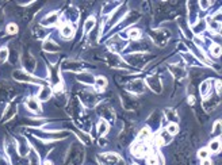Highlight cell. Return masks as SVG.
I'll use <instances>...</instances> for the list:
<instances>
[{"label": "cell", "instance_id": "1", "mask_svg": "<svg viewBox=\"0 0 222 165\" xmlns=\"http://www.w3.org/2000/svg\"><path fill=\"white\" fill-rule=\"evenodd\" d=\"M99 160L102 161V165H125L123 160L115 153H104L99 156Z\"/></svg>", "mask_w": 222, "mask_h": 165}, {"label": "cell", "instance_id": "2", "mask_svg": "<svg viewBox=\"0 0 222 165\" xmlns=\"http://www.w3.org/2000/svg\"><path fill=\"white\" fill-rule=\"evenodd\" d=\"M12 76L15 80H18V81H25V82H33V84H38V82H41L39 78H34V76H31V74H29V73H26V72H22V70H15L12 73Z\"/></svg>", "mask_w": 222, "mask_h": 165}, {"label": "cell", "instance_id": "3", "mask_svg": "<svg viewBox=\"0 0 222 165\" xmlns=\"http://www.w3.org/2000/svg\"><path fill=\"white\" fill-rule=\"evenodd\" d=\"M145 84H148V87L152 89L153 92H156V94H160L163 89V85H161V80H160L157 76H149L146 77V80L144 81Z\"/></svg>", "mask_w": 222, "mask_h": 165}, {"label": "cell", "instance_id": "4", "mask_svg": "<svg viewBox=\"0 0 222 165\" xmlns=\"http://www.w3.org/2000/svg\"><path fill=\"white\" fill-rule=\"evenodd\" d=\"M150 37H152L153 41L156 42V45L159 43L160 46H163V45H165L167 39L169 38V33H167V31H153V33H150Z\"/></svg>", "mask_w": 222, "mask_h": 165}, {"label": "cell", "instance_id": "5", "mask_svg": "<svg viewBox=\"0 0 222 165\" xmlns=\"http://www.w3.org/2000/svg\"><path fill=\"white\" fill-rule=\"evenodd\" d=\"M131 153L134 154L135 157H142V156H145V153H148V146H145L144 142L135 141V143H133V146H131Z\"/></svg>", "mask_w": 222, "mask_h": 165}, {"label": "cell", "instance_id": "6", "mask_svg": "<svg viewBox=\"0 0 222 165\" xmlns=\"http://www.w3.org/2000/svg\"><path fill=\"white\" fill-rule=\"evenodd\" d=\"M57 22H59V12L53 11V12L47 14L41 23H42V26H53V25H56Z\"/></svg>", "mask_w": 222, "mask_h": 165}, {"label": "cell", "instance_id": "7", "mask_svg": "<svg viewBox=\"0 0 222 165\" xmlns=\"http://www.w3.org/2000/svg\"><path fill=\"white\" fill-rule=\"evenodd\" d=\"M145 82L141 81V80H135V81H131L130 84H127V89L131 92H134V94H142L145 89Z\"/></svg>", "mask_w": 222, "mask_h": 165}, {"label": "cell", "instance_id": "8", "mask_svg": "<svg viewBox=\"0 0 222 165\" xmlns=\"http://www.w3.org/2000/svg\"><path fill=\"white\" fill-rule=\"evenodd\" d=\"M26 107L30 110V111H33V112H39L41 110V103L38 99H35V98H29L26 100Z\"/></svg>", "mask_w": 222, "mask_h": 165}, {"label": "cell", "instance_id": "9", "mask_svg": "<svg viewBox=\"0 0 222 165\" xmlns=\"http://www.w3.org/2000/svg\"><path fill=\"white\" fill-rule=\"evenodd\" d=\"M60 33H61V35H63L64 38H72V37L75 35V29L71 26V23H64V25L61 26Z\"/></svg>", "mask_w": 222, "mask_h": 165}, {"label": "cell", "instance_id": "10", "mask_svg": "<svg viewBox=\"0 0 222 165\" xmlns=\"http://www.w3.org/2000/svg\"><path fill=\"white\" fill-rule=\"evenodd\" d=\"M43 49H45V51H49V53H57L60 50V46L53 41L46 39L45 43H43Z\"/></svg>", "mask_w": 222, "mask_h": 165}, {"label": "cell", "instance_id": "11", "mask_svg": "<svg viewBox=\"0 0 222 165\" xmlns=\"http://www.w3.org/2000/svg\"><path fill=\"white\" fill-rule=\"evenodd\" d=\"M206 29H207V25L204 20H198V22H195V25L192 26L194 34H202L206 31Z\"/></svg>", "mask_w": 222, "mask_h": 165}, {"label": "cell", "instance_id": "12", "mask_svg": "<svg viewBox=\"0 0 222 165\" xmlns=\"http://www.w3.org/2000/svg\"><path fill=\"white\" fill-rule=\"evenodd\" d=\"M50 95H52V89L49 87H46V85H43V87H41L39 92H38V99L39 100H47V99L50 98Z\"/></svg>", "mask_w": 222, "mask_h": 165}, {"label": "cell", "instance_id": "13", "mask_svg": "<svg viewBox=\"0 0 222 165\" xmlns=\"http://www.w3.org/2000/svg\"><path fill=\"white\" fill-rule=\"evenodd\" d=\"M169 70L172 73V76H175L176 78H183L186 76V70L184 68H179L177 65H173V66H169Z\"/></svg>", "mask_w": 222, "mask_h": 165}, {"label": "cell", "instance_id": "14", "mask_svg": "<svg viewBox=\"0 0 222 165\" xmlns=\"http://www.w3.org/2000/svg\"><path fill=\"white\" fill-rule=\"evenodd\" d=\"M77 80L80 81V82H83V84L91 85V84H94V80H95V78L92 77L91 74H88V73H81V74H79V76H77Z\"/></svg>", "mask_w": 222, "mask_h": 165}, {"label": "cell", "instance_id": "15", "mask_svg": "<svg viewBox=\"0 0 222 165\" xmlns=\"http://www.w3.org/2000/svg\"><path fill=\"white\" fill-rule=\"evenodd\" d=\"M94 27H95V18H94V16H90V18H88V19L84 22L83 31H84L85 34H88L92 29H94Z\"/></svg>", "mask_w": 222, "mask_h": 165}, {"label": "cell", "instance_id": "16", "mask_svg": "<svg viewBox=\"0 0 222 165\" xmlns=\"http://www.w3.org/2000/svg\"><path fill=\"white\" fill-rule=\"evenodd\" d=\"M94 84H95V87H98V89H103L107 87V78L104 76H98V77H95Z\"/></svg>", "mask_w": 222, "mask_h": 165}, {"label": "cell", "instance_id": "17", "mask_svg": "<svg viewBox=\"0 0 222 165\" xmlns=\"http://www.w3.org/2000/svg\"><path fill=\"white\" fill-rule=\"evenodd\" d=\"M108 122L106 121V119H102L100 122H99V125H98V133H99V135H104L108 131Z\"/></svg>", "mask_w": 222, "mask_h": 165}, {"label": "cell", "instance_id": "18", "mask_svg": "<svg viewBox=\"0 0 222 165\" xmlns=\"http://www.w3.org/2000/svg\"><path fill=\"white\" fill-rule=\"evenodd\" d=\"M220 149H221V141H220V138H216V139L211 141L210 145H209V152L218 153V152H220Z\"/></svg>", "mask_w": 222, "mask_h": 165}, {"label": "cell", "instance_id": "19", "mask_svg": "<svg viewBox=\"0 0 222 165\" xmlns=\"http://www.w3.org/2000/svg\"><path fill=\"white\" fill-rule=\"evenodd\" d=\"M126 37L127 38H131V39H138L139 37H141V30H138V29H129L127 31H126Z\"/></svg>", "mask_w": 222, "mask_h": 165}, {"label": "cell", "instance_id": "20", "mask_svg": "<svg viewBox=\"0 0 222 165\" xmlns=\"http://www.w3.org/2000/svg\"><path fill=\"white\" fill-rule=\"evenodd\" d=\"M165 130L169 135H175V134L179 133V125H177L176 122H171V123H168V126H167Z\"/></svg>", "mask_w": 222, "mask_h": 165}, {"label": "cell", "instance_id": "21", "mask_svg": "<svg viewBox=\"0 0 222 165\" xmlns=\"http://www.w3.org/2000/svg\"><path fill=\"white\" fill-rule=\"evenodd\" d=\"M150 137V130L148 129V127H144V129L139 131L138 134V137H137V139L139 141V142H144V141H146Z\"/></svg>", "mask_w": 222, "mask_h": 165}, {"label": "cell", "instance_id": "22", "mask_svg": "<svg viewBox=\"0 0 222 165\" xmlns=\"http://www.w3.org/2000/svg\"><path fill=\"white\" fill-rule=\"evenodd\" d=\"M157 137H159V139L161 141V145H165V143L171 142V135L167 133V130H161Z\"/></svg>", "mask_w": 222, "mask_h": 165}, {"label": "cell", "instance_id": "23", "mask_svg": "<svg viewBox=\"0 0 222 165\" xmlns=\"http://www.w3.org/2000/svg\"><path fill=\"white\" fill-rule=\"evenodd\" d=\"M210 80H204L202 84H200V95L203 96V98H206L207 95H209V91H210Z\"/></svg>", "mask_w": 222, "mask_h": 165}, {"label": "cell", "instance_id": "24", "mask_svg": "<svg viewBox=\"0 0 222 165\" xmlns=\"http://www.w3.org/2000/svg\"><path fill=\"white\" fill-rule=\"evenodd\" d=\"M221 51H222V50H221V46H220L218 43H213V45L210 46V54H211L213 57H220V56H221Z\"/></svg>", "mask_w": 222, "mask_h": 165}, {"label": "cell", "instance_id": "25", "mask_svg": "<svg viewBox=\"0 0 222 165\" xmlns=\"http://www.w3.org/2000/svg\"><path fill=\"white\" fill-rule=\"evenodd\" d=\"M146 161H148L149 165H159V159H157V156H156V154H153V153L148 154Z\"/></svg>", "mask_w": 222, "mask_h": 165}, {"label": "cell", "instance_id": "26", "mask_svg": "<svg viewBox=\"0 0 222 165\" xmlns=\"http://www.w3.org/2000/svg\"><path fill=\"white\" fill-rule=\"evenodd\" d=\"M209 154H210L209 149H207V147H203V149H200L199 152H198V157L202 159V160H206V159H209Z\"/></svg>", "mask_w": 222, "mask_h": 165}, {"label": "cell", "instance_id": "27", "mask_svg": "<svg viewBox=\"0 0 222 165\" xmlns=\"http://www.w3.org/2000/svg\"><path fill=\"white\" fill-rule=\"evenodd\" d=\"M165 115H167V118H168L169 121H176V118H177L176 112L173 111L172 108H167L165 110Z\"/></svg>", "mask_w": 222, "mask_h": 165}, {"label": "cell", "instance_id": "28", "mask_svg": "<svg viewBox=\"0 0 222 165\" xmlns=\"http://www.w3.org/2000/svg\"><path fill=\"white\" fill-rule=\"evenodd\" d=\"M211 134H213V135L220 137V134H221V122L220 121H217L216 123H214V127H213V131H211Z\"/></svg>", "mask_w": 222, "mask_h": 165}, {"label": "cell", "instance_id": "29", "mask_svg": "<svg viewBox=\"0 0 222 165\" xmlns=\"http://www.w3.org/2000/svg\"><path fill=\"white\" fill-rule=\"evenodd\" d=\"M8 58V49L7 47H2L0 49V62H4Z\"/></svg>", "mask_w": 222, "mask_h": 165}, {"label": "cell", "instance_id": "30", "mask_svg": "<svg viewBox=\"0 0 222 165\" xmlns=\"http://www.w3.org/2000/svg\"><path fill=\"white\" fill-rule=\"evenodd\" d=\"M7 33L8 34H16L18 33V26H16L15 23H10V25L7 26Z\"/></svg>", "mask_w": 222, "mask_h": 165}, {"label": "cell", "instance_id": "31", "mask_svg": "<svg viewBox=\"0 0 222 165\" xmlns=\"http://www.w3.org/2000/svg\"><path fill=\"white\" fill-rule=\"evenodd\" d=\"M210 6H211L210 2H199V7H200L202 10H207Z\"/></svg>", "mask_w": 222, "mask_h": 165}, {"label": "cell", "instance_id": "32", "mask_svg": "<svg viewBox=\"0 0 222 165\" xmlns=\"http://www.w3.org/2000/svg\"><path fill=\"white\" fill-rule=\"evenodd\" d=\"M216 91H217V95L220 96V94H221V81L220 80H216Z\"/></svg>", "mask_w": 222, "mask_h": 165}, {"label": "cell", "instance_id": "33", "mask_svg": "<svg viewBox=\"0 0 222 165\" xmlns=\"http://www.w3.org/2000/svg\"><path fill=\"white\" fill-rule=\"evenodd\" d=\"M200 165H213V161H210L209 159H206V160L202 161V164H200Z\"/></svg>", "mask_w": 222, "mask_h": 165}, {"label": "cell", "instance_id": "34", "mask_svg": "<svg viewBox=\"0 0 222 165\" xmlns=\"http://www.w3.org/2000/svg\"><path fill=\"white\" fill-rule=\"evenodd\" d=\"M0 165H10V164L6 159H0Z\"/></svg>", "mask_w": 222, "mask_h": 165}, {"label": "cell", "instance_id": "35", "mask_svg": "<svg viewBox=\"0 0 222 165\" xmlns=\"http://www.w3.org/2000/svg\"><path fill=\"white\" fill-rule=\"evenodd\" d=\"M43 165H53V163L52 161H49V160H46L45 163H43Z\"/></svg>", "mask_w": 222, "mask_h": 165}, {"label": "cell", "instance_id": "36", "mask_svg": "<svg viewBox=\"0 0 222 165\" xmlns=\"http://www.w3.org/2000/svg\"><path fill=\"white\" fill-rule=\"evenodd\" d=\"M188 103H191V104L194 103V96H190V98H188Z\"/></svg>", "mask_w": 222, "mask_h": 165}, {"label": "cell", "instance_id": "37", "mask_svg": "<svg viewBox=\"0 0 222 165\" xmlns=\"http://www.w3.org/2000/svg\"><path fill=\"white\" fill-rule=\"evenodd\" d=\"M133 165H137V164H133Z\"/></svg>", "mask_w": 222, "mask_h": 165}]
</instances>
